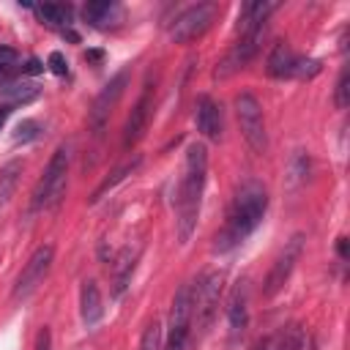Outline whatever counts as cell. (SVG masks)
<instances>
[{
    "instance_id": "cell-1",
    "label": "cell",
    "mask_w": 350,
    "mask_h": 350,
    "mask_svg": "<svg viewBox=\"0 0 350 350\" xmlns=\"http://www.w3.org/2000/svg\"><path fill=\"white\" fill-rule=\"evenodd\" d=\"M265 211H268V191H265V186L260 180L241 183L235 197H232V202H230L227 221H224V227L216 235L213 252H230L238 243H243L257 230V224L262 221Z\"/></svg>"
},
{
    "instance_id": "cell-2",
    "label": "cell",
    "mask_w": 350,
    "mask_h": 350,
    "mask_svg": "<svg viewBox=\"0 0 350 350\" xmlns=\"http://www.w3.org/2000/svg\"><path fill=\"white\" fill-rule=\"evenodd\" d=\"M205 178H208V150L205 145L194 142L186 150L183 161V175L180 186L175 194V211H178V241L189 243L191 232L197 230V216H200V202L205 191Z\"/></svg>"
},
{
    "instance_id": "cell-3",
    "label": "cell",
    "mask_w": 350,
    "mask_h": 350,
    "mask_svg": "<svg viewBox=\"0 0 350 350\" xmlns=\"http://www.w3.org/2000/svg\"><path fill=\"white\" fill-rule=\"evenodd\" d=\"M224 287V273L221 271H208L200 276L197 287H191V320L197 323V336H205L216 320L219 312V298Z\"/></svg>"
},
{
    "instance_id": "cell-4",
    "label": "cell",
    "mask_w": 350,
    "mask_h": 350,
    "mask_svg": "<svg viewBox=\"0 0 350 350\" xmlns=\"http://www.w3.org/2000/svg\"><path fill=\"white\" fill-rule=\"evenodd\" d=\"M66 175H68V148L60 145V148L52 153V159H49L44 175L38 178V183H36V189H33V208H36V211H41V208H55V205L60 202V197H63V191H66Z\"/></svg>"
},
{
    "instance_id": "cell-5",
    "label": "cell",
    "mask_w": 350,
    "mask_h": 350,
    "mask_svg": "<svg viewBox=\"0 0 350 350\" xmlns=\"http://www.w3.org/2000/svg\"><path fill=\"white\" fill-rule=\"evenodd\" d=\"M235 118H238L241 134H243V139L249 142V148H252L254 153H265V148H268L265 120H262L260 101H257L252 93L235 96Z\"/></svg>"
},
{
    "instance_id": "cell-6",
    "label": "cell",
    "mask_w": 350,
    "mask_h": 350,
    "mask_svg": "<svg viewBox=\"0 0 350 350\" xmlns=\"http://www.w3.org/2000/svg\"><path fill=\"white\" fill-rule=\"evenodd\" d=\"M189 339H191V284H183L170 306L164 350H189Z\"/></svg>"
},
{
    "instance_id": "cell-7",
    "label": "cell",
    "mask_w": 350,
    "mask_h": 350,
    "mask_svg": "<svg viewBox=\"0 0 350 350\" xmlns=\"http://www.w3.org/2000/svg\"><path fill=\"white\" fill-rule=\"evenodd\" d=\"M304 241H306V235H304V232H295V235L284 243V249L279 252V257L273 260V265H271V271H268V276H265V287H262V295H265V298H273V295L287 284V279H290L295 262L301 260Z\"/></svg>"
},
{
    "instance_id": "cell-8",
    "label": "cell",
    "mask_w": 350,
    "mask_h": 350,
    "mask_svg": "<svg viewBox=\"0 0 350 350\" xmlns=\"http://www.w3.org/2000/svg\"><path fill=\"white\" fill-rule=\"evenodd\" d=\"M52 257H55V249H52L49 243L38 246V249L30 254V260L25 262V268H22L16 284H14V301H25V298H30V295L38 290V284H44V276L49 273Z\"/></svg>"
},
{
    "instance_id": "cell-9",
    "label": "cell",
    "mask_w": 350,
    "mask_h": 350,
    "mask_svg": "<svg viewBox=\"0 0 350 350\" xmlns=\"http://www.w3.org/2000/svg\"><path fill=\"white\" fill-rule=\"evenodd\" d=\"M213 16H216V5H213V3H197V5H189V8L172 22V27H170L172 41L186 44V41L200 38V36L211 27Z\"/></svg>"
},
{
    "instance_id": "cell-10",
    "label": "cell",
    "mask_w": 350,
    "mask_h": 350,
    "mask_svg": "<svg viewBox=\"0 0 350 350\" xmlns=\"http://www.w3.org/2000/svg\"><path fill=\"white\" fill-rule=\"evenodd\" d=\"M126 79H129V74H126V71L115 74V77L107 82V88L96 96L93 109H90V129H93V134H96V137H101V131L107 129V120H109V115H112V109H115L118 98L123 96Z\"/></svg>"
},
{
    "instance_id": "cell-11",
    "label": "cell",
    "mask_w": 350,
    "mask_h": 350,
    "mask_svg": "<svg viewBox=\"0 0 350 350\" xmlns=\"http://www.w3.org/2000/svg\"><path fill=\"white\" fill-rule=\"evenodd\" d=\"M150 115H153V85L148 79L142 96L137 98V104H134V109H131V115H129V120L123 126V148H131V145H137L142 139V134H145V129L150 123Z\"/></svg>"
},
{
    "instance_id": "cell-12",
    "label": "cell",
    "mask_w": 350,
    "mask_h": 350,
    "mask_svg": "<svg viewBox=\"0 0 350 350\" xmlns=\"http://www.w3.org/2000/svg\"><path fill=\"white\" fill-rule=\"evenodd\" d=\"M246 282H238L227 301V323H230V345H238L249 325V306H246Z\"/></svg>"
},
{
    "instance_id": "cell-13",
    "label": "cell",
    "mask_w": 350,
    "mask_h": 350,
    "mask_svg": "<svg viewBox=\"0 0 350 350\" xmlns=\"http://www.w3.org/2000/svg\"><path fill=\"white\" fill-rule=\"evenodd\" d=\"M194 123H197V131L205 139L219 142V137H221V107L211 96H200L197 109H194Z\"/></svg>"
},
{
    "instance_id": "cell-14",
    "label": "cell",
    "mask_w": 350,
    "mask_h": 350,
    "mask_svg": "<svg viewBox=\"0 0 350 350\" xmlns=\"http://www.w3.org/2000/svg\"><path fill=\"white\" fill-rule=\"evenodd\" d=\"M276 11V3H246L241 8V16H238V36H246V33H254V30H265L268 25V16Z\"/></svg>"
},
{
    "instance_id": "cell-15",
    "label": "cell",
    "mask_w": 350,
    "mask_h": 350,
    "mask_svg": "<svg viewBox=\"0 0 350 350\" xmlns=\"http://www.w3.org/2000/svg\"><path fill=\"white\" fill-rule=\"evenodd\" d=\"M79 312H82V323L88 328H96L101 314H104V304H101V290L93 279L82 282V290H79Z\"/></svg>"
},
{
    "instance_id": "cell-16",
    "label": "cell",
    "mask_w": 350,
    "mask_h": 350,
    "mask_svg": "<svg viewBox=\"0 0 350 350\" xmlns=\"http://www.w3.org/2000/svg\"><path fill=\"white\" fill-rule=\"evenodd\" d=\"M293 66H295V55H293L290 44L287 41H276L271 55H268V63H265L268 74L273 79H284V77H293Z\"/></svg>"
},
{
    "instance_id": "cell-17",
    "label": "cell",
    "mask_w": 350,
    "mask_h": 350,
    "mask_svg": "<svg viewBox=\"0 0 350 350\" xmlns=\"http://www.w3.org/2000/svg\"><path fill=\"white\" fill-rule=\"evenodd\" d=\"M134 262H137V254H131V249H123V252L118 254V260H115V265H112V273H115V290H112V295H115V298H120L123 290L129 287V279H131V273H134Z\"/></svg>"
},
{
    "instance_id": "cell-18",
    "label": "cell",
    "mask_w": 350,
    "mask_h": 350,
    "mask_svg": "<svg viewBox=\"0 0 350 350\" xmlns=\"http://www.w3.org/2000/svg\"><path fill=\"white\" fill-rule=\"evenodd\" d=\"M120 8L115 5V3H107V0H96V3H88L85 8H82V16L93 25V27H104L115 14H118Z\"/></svg>"
},
{
    "instance_id": "cell-19",
    "label": "cell",
    "mask_w": 350,
    "mask_h": 350,
    "mask_svg": "<svg viewBox=\"0 0 350 350\" xmlns=\"http://www.w3.org/2000/svg\"><path fill=\"white\" fill-rule=\"evenodd\" d=\"M139 161H142V159H139V156H134L131 161L120 164V167H118V170H115V172H112V175H109V178H107V180H104V183H101V186H98V189L93 191L90 202H98V200H101V197H104L107 191H112V189H115V186H118L120 180H126V178H129V175H131V172H134V170L139 167Z\"/></svg>"
},
{
    "instance_id": "cell-20",
    "label": "cell",
    "mask_w": 350,
    "mask_h": 350,
    "mask_svg": "<svg viewBox=\"0 0 350 350\" xmlns=\"http://www.w3.org/2000/svg\"><path fill=\"white\" fill-rule=\"evenodd\" d=\"M19 175H22V161H8L3 170H0V208L11 200L16 183H19Z\"/></svg>"
},
{
    "instance_id": "cell-21",
    "label": "cell",
    "mask_w": 350,
    "mask_h": 350,
    "mask_svg": "<svg viewBox=\"0 0 350 350\" xmlns=\"http://www.w3.org/2000/svg\"><path fill=\"white\" fill-rule=\"evenodd\" d=\"M306 178H309V156L304 150H295L290 156V164H287V180L295 189V186L306 183Z\"/></svg>"
},
{
    "instance_id": "cell-22",
    "label": "cell",
    "mask_w": 350,
    "mask_h": 350,
    "mask_svg": "<svg viewBox=\"0 0 350 350\" xmlns=\"http://www.w3.org/2000/svg\"><path fill=\"white\" fill-rule=\"evenodd\" d=\"M282 350H312L309 334L304 331V325L295 323L287 331H282Z\"/></svg>"
},
{
    "instance_id": "cell-23",
    "label": "cell",
    "mask_w": 350,
    "mask_h": 350,
    "mask_svg": "<svg viewBox=\"0 0 350 350\" xmlns=\"http://www.w3.org/2000/svg\"><path fill=\"white\" fill-rule=\"evenodd\" d=\"M38 16H41L46 25L60 27V25H68V19H71V8H68V5L46 3V5H41V8H38Z\"/></svg>"
},
{
    "instance_id": "cell-24",
    "label": "cell",
    "mask_w": 350,
    "mask_h": 350,
    "mask_svg": "<svg viewBox=\"0 0 350 350\" xmlns=\"http://www.w3.org/2000/svg\"><path fill=\"white\" fill-rule=\"evenodd\" d=\"M5 93H8L11 104H27V101H33L38 96V85H33V82H16V85H8Z\"/></svg>"
},
{
    "instance_id": "cell-25",
    "label": "cell",
    "mask_w": 350,
    "mask_h": 350,
    "mask_svg": "<svg viewBox=\"0 0 350 350\" xmlns=\"http://www.w3.org/2000/svg\"><path fill=\"white\" fill-rule=\"evenodd\" d=\"M137 350H161V323H159V320H153V323L142 331Z\"/></svg>"
},
{
    "instance_id": "cell-26",
    "label": "cell",
    "mask_w": 350,
    "mask_h": 350,
    "mask_svg": "<svg viewBox=\"0 0 350 350\" xmlns=\"http://www.w3.org/2000/svg\"><path fill=\"white\" fill-rule=\"evenodd\" d=\"M320 60L314 57H295V66H293V77L298 79H312L314 74H320Z\"/></svg>"
},
{
    "instance_id": "cell-27",
    "label": "cell",
    "mask_w": 350,
    "mask_h": 350,
    "mask_svg": "<svg viewBox=\"0 0 350 350\" xmlns=\"http://www.w3.org/2000/svg\"><path fill=\"white\" fill-rule=\"evenodd\" d=\"M336 107L339 109H345L347 104H350V71L345 68L342 74H339V82H336Z\"/></svg>"
},
{
    "instance_id": "cell-28",
    "label": "cell",
    "mask_w": 350,
    "mask_h": 350,
    "mask_svg": "<svg viewBox=\"0 0 350 350\" xmlns=\"http://www.w3.org/2000/svg\"><path fill=\"white\" fill-rule=\"evenodd\" d=\"M38 137V123L36 120H22L19 126H16V131H14V139L16 142H30V139H36Z\"/></svg>"
},
{
    "instance_id": "cell-29",
    "label": "cell",
    "mask_w": 350,
    "mask_h": 350,
    "mask_svg": "<svg viewBox=\"0 0 350 350\" xmlns=\"http://www.w3.org/2000/svg\"><path fill=\"white\" fill-rule=\"evenodd\" d=\"M46 63H49L52 74H57V77H66V74H68V63H66V57H63L60 52H52Z\"/></svg>"
},
{
    "instance_id": "cell-30",
    "label": "cell",
    "mask_w": 350,
    "mask_h": 350,
    "mask_svg": "<svg viewBox=\"0 0 350 350\" xmlns=\"http://www.w3.org/2000/svg\"><path fill=\"white\" fill-rule=\"evenodd\" d=\"M14 63H16V49H11V46H0V71L11 68Z\"/></svg>"
},
{
    "instance_id": "cell-31",
    "label": "cell",
    "mask_w": 350,
    "mask_h": 350,
    "mask_svg": "<svg viewBox=\"0 0 350 350\" xmlns=\"http://www.w3.org/2000/svg\"><path fill=\"white\" fill-rule=\"evenodd\" d=\"M52 347V334H49V328L44 325L38 334H36V350H49Z\"/></svg>"
},
{
    "instance_id": "cell-32",
    "label": "cell",
    "mask_w": 350,
    "mask_h": 350,
    "mask_svg": "<svg viewBox=\"0 0 350 350\" xmlns=\"http://www.w3.org/2000/svg\"><path fill=\"white\" fill-rule=\"evenodd\" d=\"M254 350H282V331L273 334V336H268V339H262Z\"/></svg>"
},
{
    "instance_id": "cell-33",
    "label": "cell",
    "mask_w": 350,
    "mask_h": 350,
    "mask_svg": "<svg viewBox=\"0 0 350 350\" xmlns=\"http://www.w3.org/2000/svg\"><path fill=\"white\" fill-rule=\"evenodd\" d=\"M25 74H30V77H36V74H41L44 71V63L38 60V57H30L27 63H25V68H22Z\"/></svg>"
},
{
    "instance_id": "cell-34",
    "label": "cell",
    "mask_w": 350,
    "mask_h": 350,
    "mask_svg": "<svg viewBox=\"0 0 350 350\" xmlns=\"http://www.w3.org/2000/svg\"><path fill=\"white\" fill-rule=\"evenodd\" d=\"M8 115H11V104H0V129L5 126V120H8Z\"/></svg>"
}]
</instances>
